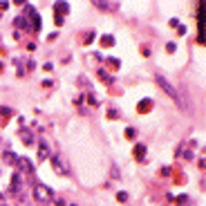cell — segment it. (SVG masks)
<instances>
[{"instance_id":"obj_15","label":"cell","mask_w":206,"mask_h":206,"mask_svg":"<svg viewBox=\"0 0 206 206\" xmlns=\"http://www.w3.org/2000/svg\"><path fill=\"white\" fill-rule=\"evenodd\" d=\"M112 43H114V38H112V36H106V38H103V45H112Z\"/></svg>"},{"instance_id":"obj_17","label":"cell","mask_w":206,"mask_h":206,"mask_svg":"<svg viewBox=\"0 0 206 206\" xmlns=\"http://www.w3.org/2000/svg\"><path fill=\"white\" fill-rule=\"evenodd\" d=\"M0 72H2V63H0Z\"/></svg>"},{"instance_id":"obj_16","label":"cell","mask_w":206,"mask_h":206,"mask_svg":"<svg viewBox=\"0 0 206 206\" xmlns=\"http://www.w3.org/2000/svg\"><path fill=\"white\" fill-rule=\"evenodd\" d=\"M7 7H9V5H7V2H0V11H5Z\"/></svg>"},{"instance_id":"obj_2","label":"cell","mask_w":206,"mask_h":206,"mask_svg":"<svg viewBox=\"0 0 206 206\" xmlns=\"http://www.w3.org/2000/svg\"><path fill=\"white\" fill-rule=\"evenodd\" d=\"M16 166H18L20 175H31V173H34V166H31V161H29V159H25V157L16 159Z\"/></svg>"},{"instance_id":"obj_1","label":"cell","mask_w":206,"mask_h":206,"mask_svg":"<svg viewBox=\"0 0 206 206\" xmlns=\"http://www.w3.org/2000/svg\"><path fill=\"white\" fill-rule=\"evenodd\" d=\"M52 188H47L45 184H36V188H34V197L40 202V204H47V202H52Z\"/></svg>"},{"instance_id":"obj_9","label":"cell","mask_w":206,"mask_h":206,"mask_svg":"<svg viewBox=\"0 0 206 206\" xmlns=\"http://www.w3.org/2000/svg\"><path fill=\"white\" fill-rule=\"evenodd\" d=\"M150 106H152V101L150 99H143L139 103V112H148V110H150Z\"/></svg>"},{"instance_id":"obj_14","label":"cell","mask_w":206,"mask_h":206,"mask_svg":"<svg viewBox=\"0 0 206 206\" xmlns=\"http://www.w3.org/2000/svg\"><path fill=\"white\" fill-rule=\"evenodd\" d=\"M9 114H11L9 108H0V116H9Z\"/></svg>"},{"instance_id":"obj_4","label":"cell","mask_w":206,"mask_h":206,"mask_svg":"<svg viewBox=\"0 0 206 206\" xmlns=\"http://www.w3.org/2000/svg\"><path fill=\"white\" fill-rule=\"evenodd\" d=\"M20 177H23L20 173H14V177H11V186H9L11 193H18V188L23 186V179H20Z\"/></svg>"},{"instance_id":"obj_11","label":"cell","mask_w":206,"mask_h":206,"mask_svg":"<svg viewBox=\"0 0 206 206\" xmlns=\"http://www.w3.org/2000/svg\"><path fill=\"white\" fill-rule=\"evenodd\" d=\"M2 159H5V164H16V159H18V157H16L14 152H5V155H2Z\"/></svg>"},{"instance_id":"obj_10","label":"cell","mask_w":206,"mask_h":206,"mask_svg":"<svg viewBox=\"0 0 206 206\" xmlns=\"http://www.w3.org/2000/svg\"><path fill=\"white\" fill-rule=\"evenodd\" d=\"M143 155H146V146H141V143H139V146L135 148V157L141 161V159H143Z\"/></svg>"},{"instance_id":"obj_3","label":"cell","mask_w":206,"mask_h":206,"mask_svg":"<svg viewBox=\"0 0 206 206\" xmlns=\"http://www.w3.org/2000/svg\"><path fill=\"white\" fill-rule=\"evenodd\" d=\"M157 83H159V87H161V90H166L168 94L173 96V99H177V92H175V90L170 87V83H168V81L164 79V76H157Z\"/></svg>"},{"instance_id":"obj_12","label":"cell","mask_w":206,"mask_h":206,"mask_svg":"<svg viewBox=\"0 0 206 206\" xmlns=\"http://www.w3.org/2000/svg\"><path fill=\"white\" fill-rule=\"evenodd\" d=\"M16 27H23V29H29V25H27L25 16H20V18H16Z\"/></svg>"},{"instance_id":"obj_5","label":"cell","mask_w":206,"mask_h":206,"mask_svg":"<svg viewBox=\"0 0 206 206\" xmlns=\"http://www.w3.org/2000/svg\"><path fill=\"white\" fill-rule=\"evenodd\" d=\"M54 11L58 14L56 18H63V14H67V11H70V5H67V2H56V5H54Z\"/></svg>"},{"instance_id":"obj_6","label":"cell","mask_w":206,"mask_h":206,"mask_svg":"<svg viewBox=\"0 0 206 206\" xmlns=\"http://www.w3.org/2000/svg\"><path fill=\"white\" fill-rule=\"evenodd\" d=\"M20 137H23V143H27V146H29V143H34V135H31L27 128H20Z\"/></svg>"},{"instance_id":"obj_7","label":"cell","mask_w":206,"mask_h":206,"mask_svg":"<svg viewBox=\"0 0 206 206\" xmlns=\"http://www.w3.org/2000/svg\"><path fill=\"white\" fill-rule=\"evenodd\" d=\"M47 155H49V148H47L45 141H40V143H38V161H43Z\"/></svg>"},{"instance_id":"obj_8","label":"cell","mask_w":206,"mask_h":206,"mask_svg":"<svg viewBox=\"0 0 206 206\" xmlns=\"http://www.w3.org/2000/svg\"><path fill=\"white\" fill-rule=\"evenodd\" d=\"M52 166H54V170H58L60 173V175H65V166H63V164H60V159H58V157H52Z\"/></svg>"},{"instance_id":"obj_19","label":"cell","mask_w":206,"mask_h":206,"mask_svg":"<svg viewBox=\"0 0 206 206\" xmlns=\"http://www.w3.org/2000/svg\"><path fill=\"white\" fill-rule=\"evenodd\" d=\"M72 206H74V204H72Z\"/></svg>"},{"instance_id":"obj_13","label":"cell","mask_w":206,"mask_h":206,"mask_svg":"<svg viewBox=\"0 0 206 206\" xmlns=\"http://www.w3.org/2000/svg\"><path fill=\"white\" fill-rule=\"evenodd\" d=\"M116 199H119V202H128V193H126V191H121L119 195H116Z\"/></svg>"},{"instance_id":"obj_18","label":"cell","mask_w":206,"mask_h":206,"mask_svg":"<svg viewBox=\"0 0 206 206\" xmlns=\"http://www.w3.org/2000/svg\"><path fill=\"white\" fill-rule=\"evenodd\" d=\"M2 206H7V204H2Z\"/></svg>"}]
</instances>
